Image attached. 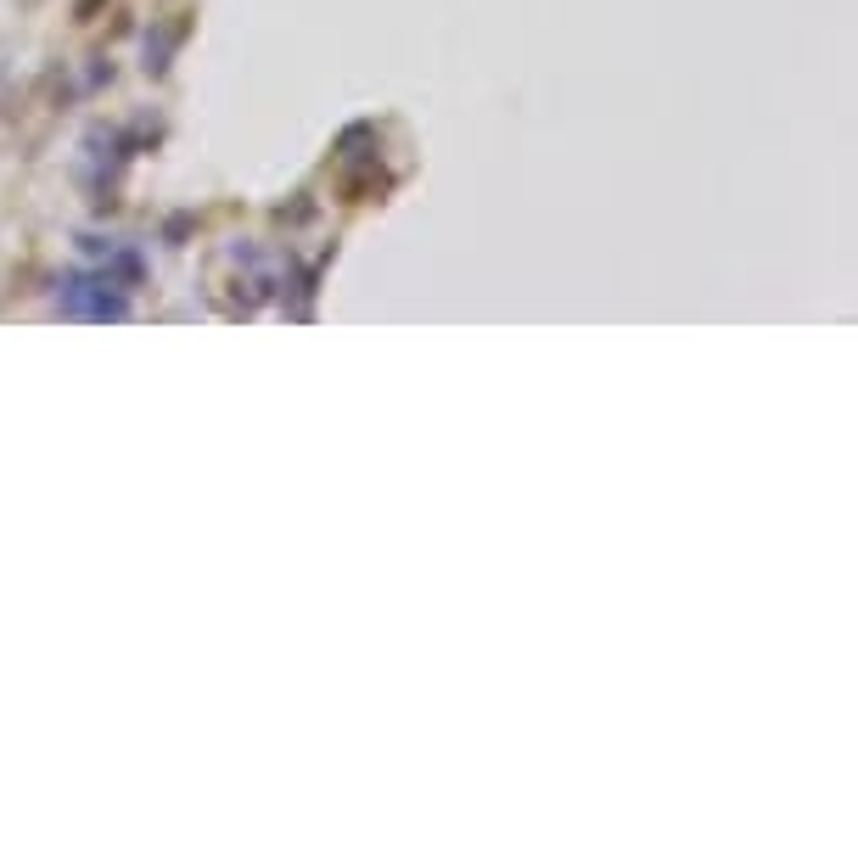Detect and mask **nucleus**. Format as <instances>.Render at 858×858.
<instances>
[{
    "instance_id": "1",
    "label": "nucleus",
    "mask_w": 858,
    "mask_h": 858,
    "mask_svg": "<svg viewBox=\"0 0 858 858\" xmlns=\"http://www.w3.org/2000/svg\"><path fill=\"white\" fill-rule=\"evenodd\" d=\"M129 286L113 281V270L101 264L96 275L90 270H68L62 275V315L73 320H129Z\"/></svg>"
},
{
    "instance_id": "2",
    "label": "nucleus",
    "mask_w": 858,
    "mask_h": 858,
    "mask_svg": "<svg viewBox=\"0 0 858 858\" xmlns=\"http://www.w3.org/2000/svg\"><path fill=\"white\" fill-rule=\"evenodd\" d=\"M73 12H79V17H90V12H96V0H79V6H73Z\"/></svg>"
}]
</instances>
